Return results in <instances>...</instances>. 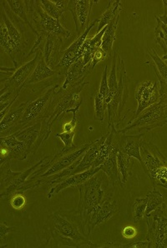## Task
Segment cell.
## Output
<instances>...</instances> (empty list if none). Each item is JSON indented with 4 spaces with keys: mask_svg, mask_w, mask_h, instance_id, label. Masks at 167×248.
Listing matches in <instances>:
<instances>
[{
    "mask_svg": "<svg viewBox=\"0 0 167 248\" xmlns=\"http://www.w3.org/2000/svg\"><path fill=\"white\" fill-rule=\"evenodd\" d=\"M46 244L54 242L56 248H96L81 232V224H75L74 219L66 216L65 212H54L49 216L45 224Z\"/></svg>",
    "mask_w": 167,
    "mask_h": 248,
    "instance_id": "1",
    "label": "cell"
},
{
    "mask_svg": "<svg viewBox=\"0 0 167 248\" xmlns=\"http://www.w3.org/2000/svg\"><path fill=\"white\" fill-rule=\"evenodd\" d=\"M53 156H46L22 171H13L10 161L1 163V198H9L17 192H24L42 186L39 177L48 169Z\"/></svg>",
    "mask_w": 167,
    "mask_h": 248,
    "instance_id": "2",
    "label": "cell"
},
{
    "mask_svg": "<svg viewBox=\"0 0 167 248\" xmlns=\"http://www.w3.org/2000/svg\"><path fill=\"white\" fill-rule=\"evenodd\" d=\"M104 171L100 170L86 182L77 186L80 192L77 213L83 234L91 213L107 197L105 188H103L104 183H110Z\"/></svg>",
    "mask_w": 167,
    "mask_h": 248,
    "instance_id": "3",
    "label": "cell"
},
{
    "mask_svg": "<svg viewBox=\"0 0 167 248\" xmlns=\"http://www.w3.org/2000/svg\"><path fill=\"white\" fill-rule=\"evenodd\" d=\"M88 84L89 82L84 78L79 83L69 86L66 90L61 89L60 87L54 97L48 115L44 119L45 126L49 130H52L54 123L61 119L63 116L70 112L79 104H82L83 98L81 97V92Z\"/></svg>",
    "mask_w": 167,
    "mask_h": 248,
    "instance_id": "4",
    "label": "cell"
},
{
    "mask_svg": "<svg viewBox=\"0 0 167 248\" xmlns=\"http://www.w3.org/2000/svg\"><path fill=\"white\" fill-rule=\"evenodd\" d=\"M167 124V103L160 100L140 112L139 115L129 122L124 128L117 132L122 134L133 130L149 132L156 127H164Z\"/></svg>",
    "mask_w": 167,
    "mask_h": 248,
    "instance_id": "5",
    "label": "cell"
},
{
    "mask_svg": "<svg viewBox=\"0 0 167 248\" xmlns=\"http://www.w3.org/2000/svg\"><path fill=\"white\" fill-rule=\"evenodd\" d=\"M129 95V78L125 62L118 56V89L107 106L108 128L117 127L121 118Z\"/></svg>",
    "mask_w": 167,
    "mask_h": 248,
    "instance_id": "6",
    "label": "cell"
},
{
    "mask_svg": "<svg viewBox=\"0 0 167 248\" xmlns=\"http://www.w3.org/2000/svg\"><path fill=\"white\" fill-rule=\"evenodd\" d=\"M30 16L36 37H38L39 33H53L62 37L63 39H69L70 37V31L64 28L60 21L52 18L45 12L39 0L30 1Z\"/></svg>",
    "mask_w": 167,
    "mask_h": 248,
    "instance_id": "7",
    "label": "cell"
},
{
    "mask_svg": "<svg viewBox=\"0 0 167 248\" xmlns=\"http://www.w3.org/2000/svg\"><path fill=\"white\" fill-rule=\"evenodd\" d=\"M92 144L93 142H86L82 144L74 145L71 148H64L58 154L53 156L48 169L39 177L42 185H45V178L68 169L76 163L78 160L81 159Z\"/></svg>",
    "mask_w": 167,
    "mask_h": 248,
    "instance_id": "8",
    "label": "cell"
},
{
    "mask_svg": "<svg viewBox=\"0 0 167 248\" xmlns=\"http://www.w3.org/2000/svg\"><path fill=\"white\" fill-rule=\"evenodd\" d=\"M147 225V240L151 248H167V203L146 217Z\"/></svg>",
    "mask_w": 167,
    "mask_h": 248,
    "instance_id": "9",
    "label": "cell"
},
{
    "mask_svg": "<svg viewBox=\"0 0 167 248\" xmlns=\"http://www.w3.org/2000/svg\"><path fill=\"white\" fill-rule=\"evenodd\" d=\"M60 83H54L46 89L45 93L32 102H28L27 107L22 118V127L45 119L48 115L51 105L56 95Z\"/></svg>",
    "mask_w": 167,
    "mask_h": 248,
    "instance_id": "10",
    "label": "cell"
},
{
    "mask_svg": "<svg viewBox=\"0 0 167 248\" xmlns=\"http://www.w3.org/2000/svg\"><path fill=\"white\" fill-rule=\"evenodd\" d=\"M63 45V38L53 33H39L33 47L28 53L27 57L32 55L36 52L40 51L45 62L51 68L59 63L61 59V47Z\"/></svg>",
    "mask_w": 167,
    "mask_h": 248,
    "instance_id": "11",
    "label": "cell"
},
{
    "mask_svg": "<svg viewBox=\"0 0 167 248\" xmlns=\"http://www.w3.org/2000/svg\"><path fill=\"white\" fill-rule=\"evenodd\" d=\"M51 131L45 126L44 119L22 127L14 133L15 137L27 146L31 155H34L41 145L45 144L50 135Z\"/></svg>",
    "mask_w": 167,
    "mask_h": 248,
    "instance_id": "12",
    "label": "cell"
},
{
    "mask_svg": "<svg viewBox=\"0 0 167 248\" xmlns=\"http://www.w3.org/2000/svg\"><path fill=\"white\" fill-rule=\"evenodd\" d=\"M98 23L99 18L93 21L87 28V30L84 31V33H82L80 37H78L77 39L67 49L63 52V55L60 62L54 68V70L60 74V76L66 78V73L68 71L69 67L81 58L82 54V47L88 38V34L90 33V30H92L93 27L98 25Z\"/></svg>",
    "mask_w": 167,
    "mask_h": 248,
    "instance_id": "13",
    "label": "cell"
},
{
    "mask_svg": "<svg viewBox=\"0 0 167 248\" xmlns=\"http://www.w3.org/2000/svg\"><path fill=\"white\" fill-rule=\"evenodd\" d=\"M40 51L36 52L35 56L29 62H25L20 67L15 68L10 77L7 79L1 81L3 84L1 93L5 91H21L24 88V84L30 78L31 74L35 69L37 63L39 62Z\"/></svg>",
    "mask_w": 167,
    "mask_h": 248,
    "instance_id": "14",
    "label": "cell"
},
{
    "mask_svg": "<svg viewBox=\"0 0 167 248\" xmlns=\"http://www.w3.org/2000/svg\"><path fill=\"white\" fill-rule=\"evenodd\" d=\"M140 156L142 159L141 166L150 179L155 174V171L167 164V157L151 142H142L140 147Z\"/></svg>",
    "mask_w": 167,
    "mask_h": 248,
    "instance_id": "15",
    "label": "cell"
},
{
    "mask_svg": "<svg viewBox=\"0 0 167 248\" xmlns=\"http://www.w3.org/2000/svg\"><path fill=\"white\" fill-rule=\"evenodd\" d=\"M99 1L94 0H69L68 11L71 13L75 21V30L78 37L84 33L89 27L91 10L94 4Z\"/></svg>",
    "mask_w": 167,
    "mask_h": 248,
    "instance_id": "16",
    "label": "cell"
},
{
    "mask_svg": "<svg viewBox=\"0 0 167 248\" xmlns=\"http://www.w3.org/2000/svg\"><path fill=\"white\" fill-rule=\"evenodd\" d=\"M119 210L118 202L114 200L111 195L107 196L104 198V201L94 210L91 213L90 218L87 222L86 227L84 229V235L85 236H90V234L96 227L106 222L107 220L113 217L115 213Z\"/></svg>",
    "mask_w": 167,
    "mask_h": 248,
    "instance_id": "17",
    "label": "cell"
},
{
    "mask_svg": "<svg viewBox=\"0 0 167 248\" xmlns=\"http://www.w3.org/2000/svg\"><path fill=\"white\" fill-rule=\"evenodd\" d=\"M135 99L137 101V109L134 113V117L139 115L140 112L153 104L158 103L161 99L160 84L159 82L153 83L151 81H143L138 84L134 93Z\"/></svg>",
    "mask_w": 167,
    "mask_h": 248,
    "instance_id": "18",
    "label": "cell"
},
{
    "mask_svg": "<svg viewBox=\"0 0 167 248\" xmlns=\"http://www.w3.org/2000/svg\"><path fill=\"white\" fill-rule=\"evenodd\" d=\"M145 133H139L136 135H126L117 132L116 139L118 150L128 155L129 157H134L142 163L140 156V147L143 142Z\"/></svg>",
    "mask_w": 167,
    "mask_h": 248,
    "instance_id": "19",
    "label": "cell"
},
{
    "mask_svg": "<svg viewBox=\"0 0 167 248\" xmlns=\"http://www.w3.org/2000/svg\"><path fill=\"white\" fill-rule=\"evenodd\" d=\"M28 102L21 104L19 106L12 108L6 115L1 119L0 133L1 137L9 136L22 128V118L27 107Z\"/></svg>",
    "mask_w": 167,
    "mask_h": 248,
    "instance_id": "20",
    "label": "cell"
},
{
    "mask_svg": "<svg viewBox=\"0 0 167 248\" xmlns=\"http://www.w3.org/2000/svg\"><path fill=\"white\" fill-rule=\"evenodd\" d=\"M100 171V168H96V169H90V170L83 171L81 173H77V174L71 175L69 177H66L65 179H63L60 183H57L55 185L53 186L51 188L50 191L47 195V198L49 199L53 198L54 196L56 195L60 192H62L63 190L66 189L70 186H80L82 183L86 182L88 179H90V177L96 174L98 171Z\"/></svg>",
    "mask_w": 167,
    "mask_h": 248,
    "instance_id": "21",
    "label": "cell"
},
{
    "mask_svg": "<svg viewBox=\"0 0 167 248\" xmlns=\"http://www.w3.org/2000/svg\"><path fill=\"white\" fill-rule=\"evenodd\" d=\"M147 52L152 60V68L158 78L161 93L160 100L167 103V63L159 56L155 49L148 48Z\"/></svg>",
    "mask_w": 167,
    "mask_h": 248,
    "instance_id": "22",
    "label": "cell"
},
{
    "mask_svg": "<svg viewBox=\"0 0 167 248\" xmlns=\"http://www.w3.org/2000/svg\"><path fill=\"white\" fill-rule=\"evenodd\" d=\"M1 146L9 151V157L7 161L11 160H25L30 155L27 146L24 142H20L15 134L9 136L1 137Z\"/></svg>",
    "mask_w": 167,
    "mask_h": 248,
    "instance_id": "23",
    "label": "cell"
},
{
    "mask_svg": "<svg viewBox=\"0 0 167 248\" xmlns=\"http://www.w3.org/2000/svg\"><path fill=\"white\" fill-rule=\"evenodd\" d=\"M106 138H107V134H105L104 136H102L101 138L96 140L95 142H93L91 147L86 151L85 154H84L83 157H81L80 163L76 166V168L73 171V175L81 173V172L92 169L93 165H94V163L96 161V157L98 156L102 144H103V142H104Z\"/></svg>",
    "mask_w": 167,
    "mask_h": 248,
    "instance_id": "24",
    "label": "cell"
},
{
    "mask_svg": "<svg viewBox=\"0 0 167 248\" xmlns=\"http://www.w3.org/2000/svg\"><path fill=\"white\" fill-rule=\"evenodd\" d=\"M90 74L89 65H85L84 63L83 59L80 58L68 69L65 80L61 85V89L66 90L69 86L79 83L81 80L85 78L87 75Z\"/></svg>",
    "mask_w": 167,
    "mask_h": 248,
    "instance_id": "25",
    "label": "cell"
},
{
    "mask_svg": "<svg viewBox=\"0 0 167 248\" xmlns=\"http://www.w3.org/2000/svg\"><path fill=\"white\" fill-rule=\"evenodd\" d=\"M54 77L65 78L60 76V74H58L55 70L51 68L47 64V62H45L43 54L40 52L39 62L37 63V66H36L33 74H31L30 78L27 80V82L24 84V88L27 87V86L31 85V84H37V83H41L45 80L50 79V78Z\"/></svg>",
    "mask_w": 167,
    "mask_h": 248,
    "instance_id": "26",
    "label": "cell"
},
{
    "mask_svg": "<svg viewBox=\"0 0 167 248\" xmlns=\"http://www.w3.org/2000/svg\"><path fill=\"white\" fill-rule=\"evenodd\" d=\"M117 154H118V147L117 145V147L111 152L107 160L102 165L100 166V170L104 171L105 175L107 176L108 179L110 180V183L113 185V186L124 187L121 176L117 165Z\"/></svg>",
    "mask_w": 167,
    "mask_h": 248,
    "instance_id": "27",
    "label": "cell"
},
{
    "mask_svg": "<svg viewBox=\"0 0 167 248\" xmlns=\"http://www.w3.org/2000/svg\"><path fill=\"white\" fill-rule=\"evenodd\" d=\"M5 3L13 15L23 21L24 24H27L32 30V32L34 33V30L31 23V16H30V1L7 0Z\"/></svg>",
    "mask_w": 167,
    "mask_h": 248,
    "instance_id": "28",
    "label": "cell"
},
{
    "mask_svg": "<svg viewBox=\"0 0 167 248\" xmlns=\"http://www.w3.org/2000/svg\"><path fill=\"white\" fill-rule=\"evenodd\" d=\"M122 10L121 2L119 0L110 1L108 3V7L104 14L99 18L98 25H97V33L100 32L103 29L111 24L114 18H117Z\"/></svg>",
    "mask_w": 167,
    "mask_h": 248,
    "instance_id": "29",
    "label": "cell"
},
{
    "mask_svg": "<svg viewBox=\"0 0 167 248\" xmlns=\"http://www.w3.org/2000/svg\"><path fill=\"white\" fill-rule=\"evenodd\" d=\"M119 15L111 21V24L105 27L104 36L102 39L101 48L106 53L108 57L111 56L113 53L114 42L116 40L117 28L119 24Z\"/></svg>",
    "mask_w": 167,
    "mask_h": 248,
    "instance_id": "30",
    "label": "cell"
},
{
    "mask_svg": "<svg viewBox=\"0 0 167 248\" xmlns=\"http://www.w3.org/2000/svg\"><path fill=\"white\" fill-rule=\"evenodd\" d=\"M0 45L5 53L9 55L10 59L12 60L15 68H18V62L16 61V54H15V47L12 40L10 39L6 25L1 20V29H0Z\"/></svg>",
    "mask_w": 167,
    "mask_h": 248,
    "instance_id": "31",
    "label": "cell"
},
{
    "mask_svg": "<svg viewBox=\"0 0 167 248\" xmlns=\"http://www.w3.org/2000/svg\"><path fill=\"white\" fill-rule=\"evenodd\" d=\"M118 56L119 54L117 51H115L112 55V61H111V71L108 76V84L110 89V94L107 101L105 102V105L108 106L110 104L111 98H113L114 95L116 94L117 89H118Z\"/></svg>",
    "mask_w": 167,
    "mask_h": 248,
    "instance_id": "32",
    "label": "cell"
},
{
    "mask_svg": "<svg viewBox=\"0 0 167 248\" xmlns=\"http://www.w3.org/2000/svg\"><path fill=\"white\" fill-rule=\"evenodd\" d=\"M132 157L118 150L117 154V165L119 173L121 176L123 184H125L128 181L129 177H132L133 164L131 161Z\"/></svg>",
    "mask_w": 167,
    "mask_h": 248,
    "instance_id": "33",
    "label": "cell"
},
{
    "mask_svg": "<svg viewBox=\"0 0 167 248\" xmlns=\"http://www.w3.org/2000/svg\"><path fill=\"white\" fill-rule=\"evenodd\" d=\"M155 18L157 21V24L155 29V42L164 51V55L162 57V59L164 61H167V25H166L157 16Z\"/></svg>",
    "mask_w": 167,
    "mask_h": 248,
    "instance_id": "34",
    "label": "cell"
},
{
    "mask_svg": "<svg viewBox=\"0 0 167 248\" xmlns=\"http://www.w3.org/2000/svg\"><path fill=\"white\" fill-rule=\"evenodd\" d=\"M147 198V206H146V215L145 217L152 213L153 211L157 209L165 202V197L158 189L154 187V189L146 196Z\"/></svg>",
    "mask_w": 167,
    "mask_h": 248,
    "instance_id": "35",
    "label": "cell"
},
{
    "mask_svg": "<svg viewBox=\"0 0 167 248\" xmlns=\"http://www.w3.org/2000/svg\"><path fill=\"white\" fill-rule=\"evenodd\" d=\"M146 206H147V198H137L134 199L132 204V216L134 222L141 221L146 215Z\"/></svg>",
    "mask_w": 167,
    "mask_h": 248,
    "instance_id": "36",
    "label": "cell"
},
{
    "mask_svg": "<svg viewBox=\"0 0 167 248\" xmlns=\"http://www.w3.org/2000/svg\"><path fill=\"white\" fill-rule=\"evenodd\" d=\"M107 111V107L104 104V98L97 93L95 97V118L97 121L104 123V113Z\"/></svg>",
    "mask_w": 167,
    "mask_h": 248,
    "instance_id": "37",
    "label": "cell"
},
{
    "mask_svg": "<svg viewBox=\"0 0 167 248\" xmlns=\"http://www.w3.org/2000/svg\"><path fill=\"white\" fill-rule=\"evenodd\" d=\"M150 180L151 181L154 187L161 186L167 189V164L155 171V174L150 177Z\"/></svg>",
    "mask_w": 167,
    "mask_h": 248,
    "instance_id": "38",
    "label": "cell"
},
{
    "mask_svg": "<svg viewBox=\"0 0 167 248\" xmlns=\"http://www.w3.org/2000/svg\"><path fill=\"white\" fill-rule=\"evenodd\" d=\"M39 3L45 12L57 20H59L63 14L65 13L63 10L59 9L52 0H39Z\"/></svg>",
    "mask_w": 167,
    "mask_h": 248,
    "instance_id": "39",
    "label": "cell"
},
{
    "mask_svg": "<svg viewBox=\"0 0 167 248\" xmlns=\"http://www.w3.org/2000/svg\"><path fill=\"white\" fill-rule=\"evenodd\" d=\"M99 93L102 95L104 98V104L105 102L107 101L110 94V89H109V84H108V66L104 67L103 75H102L101 82H100V86L99 89ZM106 106V105H105Z\"/></svg>",
    "mask_w": 167,
    "mask_h": 248,
    "instance_id": "40",
    "label": "cell"
},
{
    "mask_svg": "<svg viewBox=\"0 0 167 248\" xmlns=\"http://www.w3.org/2000/svg\"><path fill=\"white\" fill-rule=\"evenodd\" d=\"M25 203H26V199L24 196V192H17L11 196L10 204L14 209H22L24 207Z\"/></svg>",
    "mask_w": 167,
    "mask_h": 248,
    "instance_id": "41",
    "label": "cell"
},
{
    "mask_svg": "<svg viewBox=\"0 0 167 248\" xmlns=\"http://www.w3.org/2000/svg\"><path fill=\"white\" fill-rule=\"evenodd\" d=\"M75 135V131L71 132H64V133H57L55 137L62 141L65 145L64 148H69L74 146V137Z\"/></svg>",
    "mask_w": 167,
    "mask_h": 248,
    "instance_id": "42",
    "label": "cell"
},
{
    "mask_svg": "<svg viewBox=\"0 0 167 248\" xmlns=\"http://www.w3.org/2000/svg\"><path fill=\"white\" fill-rule=\"evenodd\" d=\"M107 57V54L102 49L101 47L96 48L95 53L93 54L92 61H91L90 65H89L90 73L94 70V68H96V66L98 64L99 62H101Z\"/></svg>",
    "mask_w": 167,
    "mask_h": 248,
    "instance_id": "43",
    "label": "cell"
},
{
    "mask_svg": "<svg viewBox=\"0 0 167 248\" xmlns=\"http://www.w3.org/2000/svg\"><path fill=\"white\" fill-rule=\"evenodd\" d=\"M81 106V104H79L76 108H75L74 109H72L70 111L72 112V114H73V117H72V119L69 123H67V124L64 125L63 129H64L65 132H71V131L75 130L76 124H77V114Z\"/></svg>",
    "mask_w": 167,
    "mask_h": 248,
    "instance_id": "44",
    "label": "cell"
},
{
    "mask_svg": "<svg viewBox=\"0 0 167 248\" xmlns=\"http://www.w3.org/2000/svg\"><path fill=\"white\" fill-rule=\"evenodd\" d=\"M15 229L14 227H9L4 224L3 222H1L0 224V243H1V248H3V244L6 240V236L8 234L10 233Z\"/></svg>",
    "mask_w": 167,
    "mask_h": 248,
    "instance_id": "45",
    "label": "cell"
},
{
    "mask_svg": "<svg viewBox=\"0 0 167 248\" xmlns=\"http://www.w3.org/2000/svg\"><path fill=\"white\" fill-rule=\"evenodd\" d=\"M137 231L132 226H127L125 227L122 231V236L125 238H133L136 236Z\"/></svg>",
    "mask_w": 167,
    "mask_h": 248,
    "instance_id": "46",
    "label": "cell"
},
{
    "mask_svg": "<svg viewBox=\"0 0 167 248\" xmlns=\"http://www.w3.org/2000/svg\"><path fill=\"white\" fill-rule=\"evenodd\" d=\"M53 2L59 9L63 10L64 12L68 10V6H69V0H53Z\"/></svg>",
    "mask_w": 167,
    "mask_h": 248,
    "instance_id": "47",
    "label": "cell"
},
{
    "mask_svg": "<svg viewBox=\"0 0 167 248\" xmlns=\"http://www.w3.org/2000/svg\"><path fill=\"white\" fill-rule=\"evenodd\" d=\"M163 7H164V15H162V18H167V0H163L162 1Z\"/></svg>",
    "mask_w": 167,
    "mask_h": 248,
    "instance_id": "48",
    "label": "cell"
}]
</instances>
